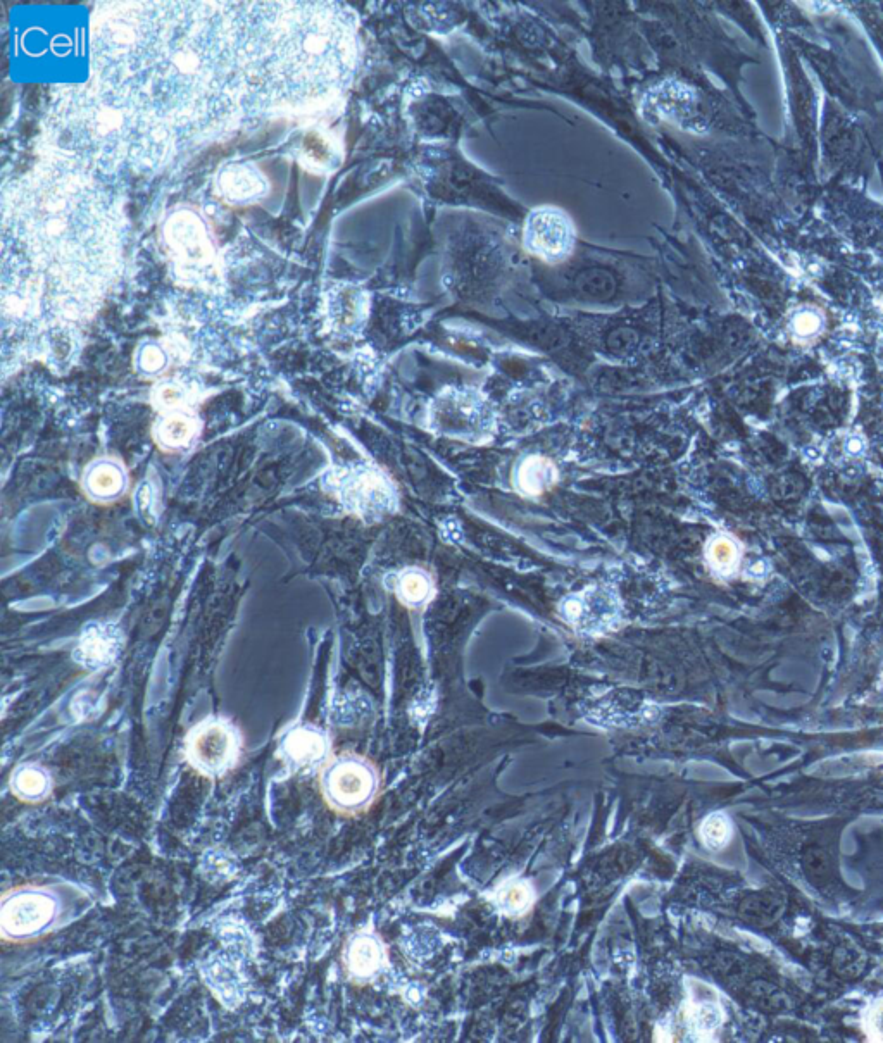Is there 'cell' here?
Here are the masks:
<instances>
[{
  "label": "cell",
  "mask_w": 883,
  "mask_h": 1043,
  "mask_svg": "<svg viewBox=\"0 0 883 1043\" xmlns=\"http://www.w3.org/2000/svg\"><path fill=\"white\" fill-rule=\"evenodd\" d=\"M88 52L90 82L178 144L220 135L249 111L230 2L99 4Z\"/></svg>",
  "instance_id": "1"
},
{
  "label": "cell",
  "mask_w": 883,
  "mask_h": 1043,
  "mask_svg": "<svg viewBox=\"0 0 883 1043\" xmlns=\"http://www.w3.org/2000/svg\"><path fill=\"white\" fill-rule=\"evenodd\" d=\"M118 207L82 164L45 152L2 197V254L23 264L59 323L94 316L121 266Z\"/></svg>",
  "instance_id": "2"
},
{
  "label": "cell",
  "mask_w": 883,
  "mask_h": 1043,
  "mask_svg": "<svg viewBox=\"0 0 883 1043\" xmlns=\"http://www.w3.org/2000/svg\"><path fill=\"white\" fill-rule=\"evenodd\" d=\"M249 109H306L351 80L356 25L337 2H230Z\"/></svg>",
  "instance_id": "3"
},
{
  "label": "cell",
  "mask_w": 883,
  "mask_h": 1043,
  "mask_svg": "<svg viewBox=\"0 0 883 1043\" xmlns=\"http://www.w3.org/2000/svg\"><path fill=\"white\" fill-rule=\"evenodd\" d=\"M45 132L51 152L94 175L161 168L180 145L170 130L94 82L56 88Z\"/></svg>",
  "instance_id": "4"
},
{
  "label": "cell",
  "mask_w": 883,
  "mask_h": 1043,
  "mask_svg": "<svg viewBox=\"0 0 883 1043\" xmlns=\"http://www.w3.org/2000/svg\"><path fill=\"white\" fill-rule=\"evenodd\" d=\"M82 892L66 883H26L2 897L0 930L13 944L51 935L80 909Z\"/></svg>",
  "instance_id": "5"
},
{
  "label": "cell",
  "mask_w": 883,
  "mask_h": 1043,
  "mask_svg": "<svg viewBox=\"0 0 883 1043\" xmlns=\"http://www.w3.org/2000/svg\"><path fill=\"white\" fill-rule=\"evenodd\" d=\"M320 792L326 806L342 816H357L373 807L382 792L375 762L356 752L328 757L320 768Z\"/></svg>",
  "instance_id": "6"
},
{
  "label": "cell",
  "mask_w": 883,
  "mask_h": 1043,
  "mask_svg": "<svg viewBox=\"0 0 883 1043\" xmlns=\"http://www.w3.org/2000/svg\"><path fill=\"white\" fill-rule=\"evenodd\" d=\"M164 238L183 282L207 285L218 275L216 249L206 225L192 211L173 214L164 228Z\"/></svg>",
  "instance_id": "7"
},
{
  "label": "cell",
  "mask_w": 883,
  "mask_h": 1043,
  "mask_svg": "<svg viewBox=\"0 0 883 1043\" xmlns=\"http://www.w3.org/2000/svg\"><path fill=\"white\" fill-rule=\"evenodd\" d=\"M242 752L238 731L225 721H206L188 733L185 756L201 775L218 778L237 766Z\"/></svg>",
  "instance_id": "8"
},
{
  "label": "cell",
  "mask_w": 883,
  "mask_h": 1043,
  "mask_svg": "<svg viewBox=\"0 0 883 1043\" xmlns=\"http://www.w3.org/2000/svg\"><path fill=\"white\" fill-rule=\"evenodd\" d=\"M525 245L547 263H558L570 256L573 250L575 228L570 218L558 209H539L527 219Z\"/></svg>",
  "instance_id": "9"
},
{
  "label": "cell",
  "mask_w": 883,
  "mask_h": 1043,
  "mask_svg": "<svg viewBox=\"0 0 883 1043\" xmlns=\"http://www.w3.org/2000/svg\"><path fill=\"white\" fill-rule=\"evenodd\" d=\"M216 192L232 206H251L268 197L270 182L256 164H226L216 176Z\"/></svg>",
  "instance_id": "10"
},
{
  "label": "cell",
  "mask_w": 883,
  "mask_h": 1043,
  "mask_svg": "<svg viewBox=\"0 0 883 1043\" xmlns=\"http://www.w3.org/2000/svg\"><path fill=\"white\" fill-rule=\"evenodd\" d=\"M342 961L347 976L363 985L375 980L376 976H380L383 969L387 968L389 952L382 938L373 931L364 930L347 940Z\"/></svg>",
  "instance_id": "11"
},
{
  "label": "cell",
  "mask_w": 883,
  "mask_h": 1043,
  "mask_svg": "<svg viewBox=\"0 0 883 1043\" xmlns=\"http://www.w3.org/2000/svg\"><path fill=\"white\" fill-rule=\"evenodd\" d=\"M325 318L335 332H352L366 318L368 295L351 283H335L323 295Z\"/></svg>",
  "instance_id": "12"
},
{
  "label": "cell",
  "mask_w": 883,
  "mask_h": 1043,
  "mask_svg": "<svg viewBox=\"0 0 883 1043\" xmlns=\"http://www.w3.org/2000/svg\"><path fill=\"white\" fill-rule=\"evenodd\" d=\"M283 754L290 764L297 768L323 766L328 759V744L321 731L314 728H295L285 737L282 744Z\"/></svg>",
  "instance_id": "13"
},
{
  "label": "cell",
  "mask_w": 883,
  "mask_h": 1043,
  "mask_svg": "<svg viewBox=\"0 0 883 1043\" xmlns=\"http://www.w3.org/2000/svg\"><path fill=\"white\" fill-rule=\"evenodd\" d=\"M344 495L354 509L363 513H375L389 506V487L375 473H359L349 478L345 483Z\"/></svg>",
  "instance_id": "14"
},
{
  "label": "cell",
  "mask_w": 883,
  "mask_h": 1043,
  "mask_svg": "<svg viewBox=\"0 0 883 1043\" xmlns=\"http://www.w3.org/2000/svg\"><path fill=\"white\" fill-rule=\"evenodd\" d=\"M492 904L506 918H523L532 911L535 904V892L530 881L521 878H511L502 881L499 887L492 892Z\"/></svg>",
  "instance_id": "15"
},
{
  "label": "cell",
  "mask_w": 883,
  "mask_h": 1043,
  "mask_svg": "<svg viewBox=\"0 0 883 1043\" xmlns=\"http://www.w3.org/2000/svg\"><path fill=\"white\" fill-rule=\"evenodd\" d=\"M11 790L19 800L40 802L51 795V775L37 764H25L11 776Z\"/></svg>",
  "instance_id": "16"
},
{
  "label": "cell",
  "mask_w": 883,
  "mask_h": 1043,
  "mask_svg": "<svg viewBox=\"0 0 883 1043\" xmlns=\"http://www.w3.org/2000/svg\"><path fill=\"white\" fill-rule=\"evenodd\" d=\"M301 163L304 168L321 173L332 168L337 156V147L333 138L323 130H311L302 138Z\"/></svg>",
  "instance_id": "17"
},
{
  "label": "cell",
  "mask_w": 883,
  "mask_h": 1043,
  "mask_svg": "<svg viewBox=\"0 0 883 1043\" xmlns=\"http://www.w3.org/2000/svg\"><path fill=\"white\" fill-rule=\"evenodd\" d=\"M556 478H558L556 469L544 457H530L521 464L520 473H518L521 490L528 495L542 494L556 483Z\"/></svg>",
  "instance_id": "18"
},
{
  "label": "cell",
  "mask_w": 883,
  "mask_h": 1043,
  "mask_svg": "<svg viewBox=\"0 0 883 1043\" xmlns=\"http://www.w3.org/2000/svg\"><path fill=\"white\" fill-rule=\"evenodd\" d=\"M80 649H82L83 657L87 659V663H107L113 657L114 649H116L114 633H111L109 628L95 626V628L85 633Z\"/></svg>",
  "instance_id": "19"
},
{
  "label": "cell",
  "mask_w": 883,
  "mask_h": 1043,
  "mask_svg": "<svg viewBox=\"0 0 883 1043\" xmlns=\"http://www.w3.org/2000/svg\"><path fill=\"white\" fill-rule=\"evenodd\" d=\"M123 473L113 464H101L90 471L88 490L97 497H113L123 488Z\"/></svg>",
  "instance_id": "20"
},
{
  "label": "cell",
  "mask_w": 883,
  "mask_h": 1043,
  "mask_svg": "<svg viewBox=\"0 0 883 1043\" xmlns=\"http://www.w3.org/2000/svg\"><path fill=\"white\" fill-rule=\"evenodd\" d=\"M157 435L161 438V442L168 447H183L187 445L195 435L194 421L185 418V416H170V418L164 419Z\"/></svg>",
  "instance_id": "21"
},
{
  "label": "cell",
  "mask_w": 883,
  "mask_h": 1043,
  "mask_svg": "<svg viewBox=\"0 0 883 1043\" xmlns=\"http://www.w3.org/2000/svg\"><path fill=\"white\" fill-rule=\"evenodd\" d=\"M708 556L714 568L728 571V569L733 568V564L737 563L739 550H737L732 540L716 538L713 544L709 545Z\"/></svg>",
  "instance_id": "22"
},
{
  "label": "cell",
  "mask_w": 883,
  "mask_h": 1043,
  "mask_svg": "<svg viewBox=\"0 0 883 1043\" xmlns=\"http://www.w3.org/2000/svg\"><path fill=\"white\" fill-rule=\"evenodd\" d=\"M399 590H401L402 599L406 602L418 604L421 600L426 599V595L430 592V583L420 573H409V575L402 576Z\"/></svg>",
  "instance_id": "23"
},
{
  "label": "cell",
  "mask_w": 883,
  "mask_h": 1043,
  "mask_svg": "<svg viewBox=\"0 0 883 1043\" xmlns=\"http://www.w3.org/2000/svg\"><path fill=\"white\" fill-rule=\"evenodd\" d=\"M701 837L704 844H708L709 847H720L725 844L728 838V825L725 823V819L721 816H711L706 819L701 828Z\"/></svg>",
  "instance_id": "24"
},
{
  "label": "cell",
  "mask_w": 883,
  "mask_h": 1043,
  "mask_svg": "<svg viewBox=\"0 0 883 1043\" xmlns=\"http://www.w3.org/2000/svg\"><path fill=\"white\" fill-rule=\"evenodd\" d=\"M166 364V354L163 349L156 344H147L140 350V356H138V366L144 369L145 373H157L161 371Z\"/></svg>",
  "instance_id": "25"
},
{
  "label": "cell",
  "mask_w": 883,
  "mask_h": 1043,
  "mask_svg": "<svg viewBox=\"0 0 883 1043\" xmlns=\"http://www.w3.org/2000/svg\"><path fill=\"white\" fill-rule=\"evenodd\" d=\"M183 400H185L183 388L173 385V383H164L156 390V402L161 407L173 409V407L182 406Z\"/></svg>",
  "instance_id": "26"
},
{
  "label": "cell",
  "mask_w": 883,
  "mask_h": 1043,
  "mask_svg": "<svg viewBox=\"0 0 883 1043\" xmlns=\"http://www.w3.org/2000/svg\"><path fill=\"white\" fill-rule=\"evenodd\" d=\"M820 328V318L813 313H802L797 316L794 321V330H796L801 337H809V335H815Z\"/></svg>",
  "instance_id": "27"
}]
</instances>
